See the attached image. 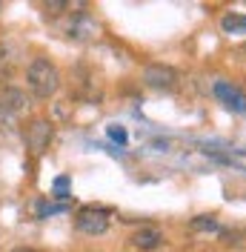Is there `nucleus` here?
<instances>
[{
    "instance_id": "obj_10",
    "label": "nucleus",
    "mask_w": 246,
    "mask_h": 252,
    "mask_svg": "<svg viewBox=\"0 0 246 252\" xmlns=\"http://www.w3.org/2000/svg\"><path fill=\"white\" fill-rule=\"evenodd\" d=\"M220 238L226 247H244L246 244V229H220Z\"/></svg>"
},
{
    "instance_id": "obj_9",
    "label": "nucleus",
    "mask_w": 246,
    "mask_h": 252,
    "mask_svg": "<svg viewBox=\"0 0 246 252\" xmlns=\"http://www.w3.org/2000/svg\"><path fill=\"white\" fill-rule=\"evenodd\" d=\"M195 232H220L223 226L217 223L215 215H198V218H192V223H189Z\"/></svg>"
},
{
    "instance_id": "obj_14",
    "label": "nucleus",
    "mask_w": 246,
    "mask_h": 252,
    "mask_svg": "<svg viewBox=\"0 0 246 252\" xmlns=\"http://www.w3.org/2000/svg\"><path fill=\"white\" fill-rule=\"evenodd\" d=\"M0 12H3V3H0Z\"/></svg>"
},
{
    "instance_id": "obj_13",
    "label": "nucleus",
    "mask_w": 246,
    "mask_h": 252,
    "mask_svg": "<svg viewBox=\"0 0 246 252\" xmlns=\"http://www.w3.org/2000/svg\"><path fill=\"white\" fill-rule=\"evenodd\" d=\"M12 252H37V250H31V247H15Z\"/></svg>"
},
{
    "instance_id": "obj_6",
    "label": "nucleus",
    "mask_w": 246,
    "mask_h": 252,
    "mask_svg": "<svg viewBox=\"0 0 246 252\" xmlns=\"http://www.w3.org/2000/svg\"><path fill=\"white\" fill-rule=\"evenodd\" d=\"M23 109H26V94L20 89H3L0 92V124L15 121Z\"/></svg>"
},
{
    "instance_id": "obj_3",
    "label": "nucleus",
    "mask_w": 246,
    "mask_h": 252,
    "mask_svg": "<svg viewBox=\"0 0 246 252\" xmlns=\"http://www.w3.org/2000/svg\"><path fill=\"white\" fill-rule=\"evenodd\" d=\"M112 223V212L103 206H80L75 215V226L83 235H103Z\"/></svg>"
},
{
    "instance_id": "obj_12",
    "label": "nucleus",
    "mask_w": 246,
    "mask_h": 252,
    "mask_svg": "<svg viewBox=\"0 0 246 252\" xmlns=\"http://www.w3.org/2000/svg\"><path fill=\"white\" fill-rule=\"evenodd\" d=\"M66 187H69V178H58V181H55V195H58V198H69V195H66Z\"/></svg>"
},
{
    "instance_id": "obj_7",
    "label": "nucleus",
    "mask_w": 246,
    "mask_h": 252,
    "mask_svg": "<svg viewBox=\"0 0 246 252\" xmlns=\"http://www.w3.org/2000/svg\"><path fill=\"white\" fill-rule=\"evenodd\" d=\"M132 244H135L140 252H154V250L163 247V232H160L157 226H152V223H146V226H140L138 232L132 235Z\"/></svg>"
},
{
    "instance_id": "obj_1",
    "label": "nucleus",
    "mask_w": 246,
    "mask_h": 252,
    "mask_svg": "<svg viewBox=\"0 0 246 252\" xmlns=\"http://www.w3.org/2000/svg\"><path fill=\"white\" fill-rule=\"evenodd\" d=\"M26 86L37 100H49L61 89V72L49 58H34L26 69Z\"/></svg>"
},
{
    "instance_id": "obj_8",
    "label": "nucleus",
    "mask_w": 246,
    "mask_h": 252,
    "mask_svg": "<svg viewBox=\"0 0 246 252\" xmlns=\"http://www.w3.org/2000/svg\"><path fill=\"white\" fill-rule=\"evenodd\" d=\"M220 29L226 32V34H246V17L229 12V15L220 17Z\"/></svg>"
},
{
    "instance_id": "obj_4",
    "label": "nucleus",
    "mask_w": 246,
    "mask_h": 252,
    "mask_svg": "<svg viewBox=\"0 0 246 252\" xmlns=\"http://www.w3.org/2000/svg\"><path fill=\"white\" fill-rule=\"evenodd\" d=\"M52 135H55V126L49 124L46 118H34V121L26 126V132H23V138H26V149H29L34 158H40L49 149Z\"/></svg>"
},
{
    "instance_id": "obj_11",
    "label": "nucleus",
    "mask_w": 246,
    "mask_h": 252,
    "mask_svg": "<svg viewBox=\"0 0 246 252\" xmlns=\"http://www.w3.org/2000/svg\"><path fill=\"white\" fill-rule=\"evenodd\" d=\"M109 138L118 143H126V132H123V126H109Z\"/></svg>"
},
{
    "instance_id": "obj_2",
    "label": "nucleus",
    "mask_w": 246,
    "mask_h": 252,
    "mask_svg": "<svg viewBox=\"0 0 246 252\" xmlns=\"http://www.w3.org/2000/svg\"><path fill=\"white\" fill-rule=\"evenodd\" d=\"M143 83L154 92H175L181 86V72L166 63H149L143 69Z\"/></svg>"
},
{
    "instance_id": "obj_5",
    "label": "nucleus",
    "mask_w": 246,
    "mask_h": 252,
    "mask_svg": "<svg viewBox=\"0 0 246 252\" xmlns=\"http://www.w3.org/2000/svg\"><path fill=\"white\" fill-rule=\"evenodd\" d=\"M212 92H215V97L229 112H235V115H244L246 112V92L244 89H238L235 83H229V80H215Z\"/></svg>"
}]
</instances>
